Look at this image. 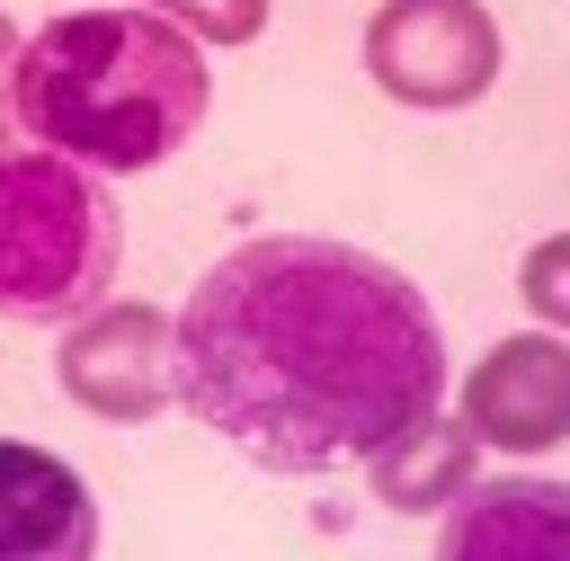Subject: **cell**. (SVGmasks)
I'll use <instances>...</instances> for the list:
<instances>
[{
	"label": "cell",
	"instance_id": "obj_4",
	"mask_svg": "<svg viewBox=\"0 0 570 561\" xmlns=\"http://www.w3.org/2000/svg\"><path fill=\"white\" fill-rule=\"evenodd\" d=\"M499 71H508V45L481 0H383L365 18V80L392 107L454 116V107L490 98Z\"/></svg>",
	"mask_w": 570,
	"mask_h": 561
},
{
	"label": "cell",
	"instance_id": "obj_5",
	"mask_svg": "<svg viewBox=\"0 0 570 561\" xmlns=\"http://www.w3.org/2000/svg\"><path fill=\"white\" fill-rule=\"evenodd\" d=\"M53 383L71 410L107 419V427H142L178 401V321L151 303H89L80 321H62L53 347Z\"/></svg>",
	"mask_w": 570,
	"mask_h": 561
},
{
	"label": "cell",
	"instance_id": "obj_9",
	"mask_svg": "<svg viewBox=\"0 0 570 561\" xmlns=\"http://www.w3.org/2000/svg\"><path fill=\"white\" fill-rule=\"evenodd\" d=\"M365 481H374V499H383L392 516H445V508L481 481V427L428 410V419H410L392 445L365 454Z\"/></svg>",
	"mask_w": 570,
	"mask_h": 561
},
{
	"label": "cell",
	"instance_id": "obj_2",
	"mask_svg": "<svg viewBox=\"0 0 570 561\" xmlns=\"http://www.w3.org/2000/svg\"><path fill=\"white\" fill-rule=\"evenodd\" d=\"M214 71L187 27H169L142 0L45 18L18 45V125L27 142L71 151L98 178L160 169L205 125Z\"/></svg>",
	"mask_w": 570,
	"mask_h": 561
},
{
	"label": "cell",
	"instance_id": "obj_10",
	"mask_svg": "<svg viewBox=\"0 0 570 561\" xmlns=\"http://www.w3.org/2000/svg\"><path fill=\"white\" fill-rule=\"evenodd\" d=\"M517 303H525L543 329L570 338V232H552V240H534V249L517 258Z\"/></svg>",
	"mask_w": 570,
	"mask_h": 561
},
{
	"label": "cell",
	"instance_id": "obj_7",
	"mask_svg": "<svg viewBox=\"0 0 570 561\" xmlns=\"http://www.w3.org/2000/svg\"><path fill=\"white\" fill-rule=\"evenodd\" d=\"M89 552H98L89 481L45 445L0 436V561H89Z\"/></svg>",
	"mask_w": 570,
	"mask_h": 561
},
{
	"label": "cell",
	"instance_id": "obj_6",
	"mask_svg": "<svg viewBox=\"0 0 570 561\" xmlns=\"http://www.w3.org/2000/svg\"><path fill=\"white\" fill-rule=\"evenodd\" d=\"M463 419L499 454H543L570 436V338L561 329H517L463 374Z\"/></svg>",
	"mask_w": 570,
	"mask_h": 561
},
{
	"label": "cell",
	"instance_id": "obj_1",
	"mask_svg": "<svg viewBox=\"0 0 570 561\" xmlns=\"http://www.w3.org/2000/svg\"><path fill=\"white\" fill-rule=\"evenodd\" d=\"M178 401L258 472H338L445 401V329L392 258L258 232L178 303Z\"/></svg>",
	"mask_w": 570,
	"mask_h": 561
},
{
	"label": "cell",
	"instance_id": "obj_11",
	"mask_svg": "<svg viewBox=\"0 0 570 561\" xmlns=\"http://www.w3.org/2000/svg\"><path fill=\"white\" fill-rule=\"evenodd\" d=\"M142 9H160L196 45H258V27H267V0H142Z\"/></svg>",
	"mask_w": 570,
	"mask_h": 561
},
{
	"label": "cell",
	"instance_id": "obj_12",
	"mask_svg": "<svg viewBox=\"0 0 570 561\" xmlns=\"http://www.w3.org/2000/svg\"><path fill=\"white\" fill-rule=\"evenodd\" d=\"M18 45H27V36L0 18V160H9V151H18V134H27V125H18Z\"/></svg>",
	"mask_w": 570,
	"mask_h": 561
},
{
	"label": "cell",
	"instance_id": "obj_3",
	"mask_svg": "<svg viewBox=\"0 0 570 561\" xmlns=\"http://www.w3.org/2000/svg\"><path fill=\"white\" fill-rule=\"evenodd\" d=\"M125 258L116 196L98 169H80L53 142H27L0 160V321L62 329L89 303H107Z\"/></svg>",
	"mask_w": 570,
	"mask_h": 561
},
{
	"label": "cell",
	"instance_id": "obj_8",
	"mask_svg": "<svg viewBox=\"0 0 570 561\" xmlns=\"http://www.w3.org/2000/svg\"><path fill=\"white\" fill-rule=\"evenodd\" d=\"M436 552L445 561H570V481H534V472H508V481H472L445 516H436Z\"/></svg>",
	"mask_w": 570,
	"mask_h": 561
}]
</instances>
